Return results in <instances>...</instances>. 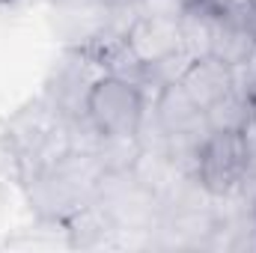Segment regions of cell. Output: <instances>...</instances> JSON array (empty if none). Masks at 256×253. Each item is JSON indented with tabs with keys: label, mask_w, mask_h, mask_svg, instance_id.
<instances>
[{
	"label": "cell",
	"mask_w": 256,
	"mask_h": 253,
	"mask_svg": "<svg viewBox=\"0 0 256 253\" xmlns=\"http://www.w3.org/2000/svg\"><path fill=\"white\" fill-rule=\"evenodd\" d=\"M104 176H108V167L96 152L72 149L54 164H48L45 170H39L36 176H30L24 185H27L33 212L42 220L66 224L72 214L96 202Z\"/></svg>",
	"instance_id": "obj_1"
},
{
	"label": "cell",
	"mask_w": 256,
	"mask_h": 253,
	"mask_svg": "<svg viewBox=\"0 0 256 253\" xmlns=\"http://www.w3.org/2000/svg\"><path fill=\"white\" fill-rule=\"evenodd\" d=\"M3 140L21 173V182H27L74 149V128L57 108H51L39 96L6 122Z\"/></svg>",
	"instance_id": "obj_2"
},
{
	"label": "cell",
	"mask_w": 256,
	"mask_h": 253,
	"mask_svg": "<svg viewBox=\"0 0 256 253\" xmlns=\"http://www.w3.org/2000/svg\"><path fill=\"white\" fill-rule=\"evenodd\" d=\"M248 27H250V33H254V39H256V0H254V6H250V12H248Z\"/></svg>",
	"instance_id": "obj_10"
},
{
	"label": "cell",
	"mask_w": 256,
	"mask_h": 253,
	"mask_svg": "<svg viewBox=\"0 0 256 253\" xmlns=\"http://www.w3.org/2000/svg\"><path fill=\"white\" fill-rule=\"evenodd\" d=\"M212 131H242L248 126V120L254 116V102L248 98V92L236 84V90L230 96H224L218 104H212L206 110Z\"/></svg>",
	"instance_id": "obj_9"
},
{
	"label": "cell",
	"mask_w": 256,
	"mask_h": 253,
	"mask_svg": "<svg viewBox=\"0 0 256 253\" xmlns=\"http://www.w3.org/2000/svg\"><path fill=\"white\" fill-rule=\"evenodd\" d=\"M146 110L143 86L122 74H102L86 102V120L102 137H137Z\"/></svg>",
	"instance_id": "obj_3"
},
{
	"label": "cell",
	"mask_w": 256,
	"mask_h": 253,
	"mask_svg": "<svg viewBox=\"0 0 256 253\" xmlns=\"http://www.w3.org/2000/svg\"><path fill=\"white\" fill-rule=\"evenodd\" d=\"M250 164V146L242 131H212L200 149L194 179L208 196H236Z\"/></svg>",
	"instance_id": "obj_5"
},
{
	"label": "cell",
	"mask_w": 256,
	"mask_h": 253,
	"mask_svg": "<svg viewBox=\"0 0 256 253\" xmlns=\"http://www.w3.org/2000/svg\"><path fill=\"white\" fill-rule=\"evenodd\" d=\"M179 84L188 90V96L202 110H208L212 104H218L224 96H230L236 90V68L220 63L212 54H206V57L194 60L185 68V74L179 78Z\"/></svg>",
	"instance_id": "obj_7"
},
{
	"label": "cell",
	"mask_w": 256,
	"mask_h": 253,
	"mask_svg": "<svg viewBox=\"0 0 256 253\" xmlns=\"http://www.w3.org/2000/svg\"><path fill=\"white\" fill-rule=\"evenodd\" d=\"M126 51L131 60L146 68H155L158 63L176 57L182 51V27L179 18H164V15H134L131 27L122 36Z\"/></svg>",
	"instance_id": "obj_6"
},
{
	"label": "cell",
	"mask_w": 256,
	"mask_h": 253,
	"mask_svg": "<svg viewBox=\"0 0 256 253\" xmlns=\"http://www.w3.org/2000/svg\"><path fill=\"white\" fill-rule=\"evenodd\" d=\"M102 74H108V68L92 48H72L60 57V63H54L42 98L51 108H57L68 122H80L86 120V102Z\"/></svg>",
	"instance_id": "obj_4"
},
{
	"label": "cell",
	"mask_w": 256,
	"mask_h": 253,
	"mask_svg": "<svg viewBox=\"0 0 256 253\" xmlns=\"http://www.w3.org/2000/svg\"><path fill=\"white\" fill-rule=\"evenodd\" d=\"M208 54L218 57L220 63L244 66L256 54V39L248 27V18L236 15H218L212 12V36H208Z\"/></svg>",
	"instance_id": "obj_8"
}]
</instances>
